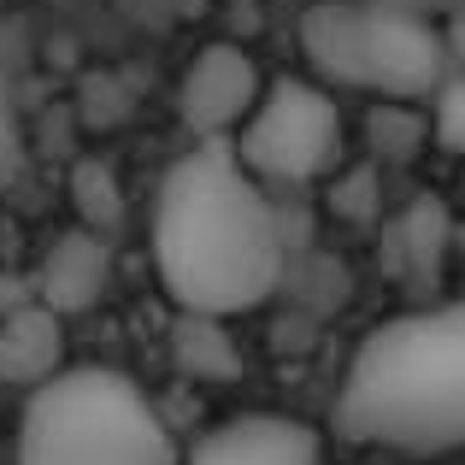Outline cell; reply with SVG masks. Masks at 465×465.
Segmentation results:
<instances>
[{
	"mask_svg": "<svg viewBox=\"0 0 465 465\" xmlns=\"http://www.w3.org/2000/svg\"><path fill=\"white\" fill-rule=\"evenodd\" d=\"M448 6H454V0H442V12H448Z\"/></svg>",
	"mask_w": 465,
	"mask_h": 465,
	"instance_id": "18",
	"label": "cell"
},
{
	"mask_svg": "<svg viewBox=\"0 0 465 465\" xmlns=\"http://www.w3.org/2000/svg\"><path fill=\"white\" fill-rule=\"evenodd\" d=\"M18 465H183V448L136 377L59 365L24 401Z\"/></svg>",
	"mask_w": 465,
	"mask_h": 465,
	"instance_id": "3",
	"label": "cell"
},
{
	"mask_svg": "<svg viewBox=\"0 0 465 465\" xmlns=\"http://www.w3.org/2000/svg\"><path fill=\"white\" fill-rule=\"evenodd\" d=\"M183 465H324V436L289 412H236L194 436Z\"/></svg>",
	"mask_w": 465,
	"mask_h": 465,
	"instance_id": "7",
	"label": "cell"
},
{
	"mask_svg": "<svg viewBox=\"0 0 465 465\" xmlns=\"http://www.w3.org/2000/svg\"><path fill=\"white\" fill-rule=\"evenodd\" d=\"M448 242H454V218L436 194L407 201L395 218L383 224V272L407 289H436L448 260Z\"/></svg>",
	"mask_w": 465,
	"mask_h": 465,
	"instance_id": "9",
	"label": "cell"
},
{
	"mask_svg": "<svg viewBox=\"0 0 465 465\" xmlns=\"http://www.w3.org/2000/svg\"><path fill=\"white\" fill-rule=\"evenodd\" d=\"M148 242L177 312H253L283 289L289 272L283 213L230 142H194L165 165Z\"/></svg>",
	"mask_w": 465,
	"mask_h": 465,
	"instance_id": "1",
	"label": "cell"
},
{
	"mask_svg": "<svg viewBox=\"0 0 465 465\" xmlns=\"http://www.w3.org/2000/svg\"><path fill=\"white\" fill-rule=\"evenodd\" d=\"M336 436L395 454L465 448V295L383 318L353 348L336 389Z\"/></svg>",
	"mask_w": 465,
	"mask_h": 465,
	"instance_id": "2",
	"label": "cell"
},
{
	"mask_svg": "<svg viewBox=\"0 0 465 465\" xmlns=\"http://www.w3.org/2000/svg\"><path fill=\"white\" fill-rule=\"evenodd\" d=\"M424 106H430V142L442 153H460L465 159V71L448 65V77L436 83V94Z\"/></svg>",
	"mask_w": 465,
	"mask_h": 465,
	"instance_id": "14",
	"label": "cell"
},
{
	"mask_svg": "<svg viewBox=\"0 0 465 465\" xmlns=\"http://www.w3.org/2000/svg\"><path fill=\"white\" fill-rule=\"evenodd\" d=\"M230 148L265 189H307L318 177H336L348 124L318 77H272Z\"/></svg>",
	"mask_w": 465,
	"mask_h": 465,
	"instance_id": "5",
	"label": "cell"
},
{
	"mask_svg": "<svg viewBox=\"0 0 465 465\" xmlns=\"http://www.w3.org/2000/svg\"><path fill=\"white\" fill-rule=\"evenodd\" d=\"M260 89H265V77H260V65H253V54H242V47H230V42H213L183 65L177 118L194 142H230L242 130V118L253 113Z\"/></svg>",
	"mask_w": 465,
	"mask_h": 465,
	"instance_id": "6",
	"label": "cell"
},
{
	"mask_svg": "<svg viewBox=\"0 0 465 465\" xmlns=\"http://www.w3.org/2000/svg\"><path fill=\"white\" fill-rule=\"evenodd\" d=\"M106 289H113V248H106L89 224L65 230V236L42 253V272H35V301H42V307H54L59 318L89 312Z\"/></svg>",
	"mask_w": 465,
	"mask_h": 465,
	"instance_id": "8",
	"label": "cell"
},
{
	"mask_svg": "<svg viewBox=\"0 0 465 465\" xmlns=\"http://www.w3.org/2000/svg\"><path fill=\"white\" fill-rule=\"evenodd\" d=\"M442 47H448V65L465 71V0H454L442 18Z\"/></svg>",
	"mask_w": 465,
	"mask_h": 465,
	"instance_id": "16",
	"label": "cell"
},
{
	"mask_svg": "<svg viewBox=\"0 0 465 465\" xmlns=\"http://www.w3.org/2000/svg\"><path fill=\"white\" fill-rule=\"evenodd\" d=\"M365 142H371V165H412L430 148V113H419L412 101H371Z\"/></svg>",
	"mask_w": 465,
	"mask_h": 465,
	"instance_id": "12",
	"label": "cell"
},
{
	"mask_svg": "<svg viewBox=\"0 0 465 465\" xmlns=\"http://www.w3.org/2000/svg\"><path fill=\"white\" fill-rule=\"evenodd\" d=\"M330 213L341 224H377L383 218V177H377V165H348L341 177H330Z\"/></svg>",
	"mask_w": 465,
	"mask_h": 465,
	"instance_id": "13",
	"label": "cell"
},
{
	"mask_svg": "<svg viewBox=\"0 0 465 465\" xmlns=\"http://www.w3.org/2000/svg\"><path fill=\"white\" fill-rule=\"evenodd\" d=\"M24 171H30V148H24L18 89H12V71L0 65V189H18Z\"/></svg>",
	"mask_w": 465,
	"mask_h": 465,
	"instance_id": "15",
	"label": "cell"
},
{
	"mask_svg": "<svg viewBox=\"0 0 465 465\" xmlns=\"http://www.w3.org/2000/svg\"><path fill=\"white\" fill-rule=\"evenodd\" d=\"M377 6H401V12H442V0H377Z\"/></svg>",
	"mask_w": 465,
	"mask_h": 465,
	"instance_id": "17",
	"label": "cell"
},
{
	"mask_svg": "<svg viewBox=\"0 0 465 465\" xmlns=\"http://www.w3.org/2000/svg\"><path fill=\"white\" fill-rule=\"evenodd\" d=\"M171 360L189 377H206V383H230V377L242 371V353H236V341H230V330H224L218 312H177Z\"/></svg>",
	"mask_w": 465,
	"mask_h": 465,
	"instance_id": "11",
	"label": "cell"
},
{
	"mask_svg": "<svg viewBox=\"0 0 465 465\" xmlns=\"http://www.w3.org/2000/svg\"><path fill=\"white\" fill-rule=\"evenodd\" d=\"M0 6H6V0H0Z\"/></svg>",
	"mask_w": 465,
	"mask_h": 465,
	"instance_id": "19",
	"label": "cell"
},
{
	"mask_svg": "<svg viewBox=\"0 0 465 465\" xmlns=\"http://www.w3.org/2000/svg\"><path fill=\"white\" fill-rule=\"evenodd\" d=\"M301 54L324 89L424 106L448 77L442 24L377 0H312L301 12Z\"/></svg>",
	"mask_w": 465,
	"mask_h": 465,
	"instance_id": "4",
	"label": "cell"
},
{
	"mask_svg": "<svg viewBox=\"0 0 465 465\" xmlns=\"http://www.w3.org/2000/svg\"><path fill=\"white\" fill-rule=\"evenodd\" d=\"M65 365V324L54 307H12L0 318V383L35 389Z\"/></svg>",
	"mask_w": 465,
	"mask_h": 465,
	"instance_id": "10",
	"label": "cell"
}]
</instances>
